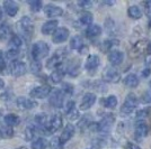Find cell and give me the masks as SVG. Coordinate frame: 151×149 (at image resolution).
<instances>
[{
  "label": "cell",
  "mask_w": 151,
  "mask_h": 149,
  "mask_svg": "<svg viewBox=\"0 0 151 149\" xmlns=\"http://www.w3.org/2000/svg\"><path fill=\"white\" fill-rule=\"evenodd\" d=\"M41 70H42V65H41V63L40 62H34L31 64V71L34 73V74H36L38 72H41Z\"/></svg>",
  "instance_id": "obj_41"
},
{
  "label": "cell",
  "mask_w": 151,
  "mask_h": 149,
  "mask_svg": "<svg viewBox=\"0 0 151 149\" xmlns=\"http://www.w3.org/2000/svg\"><path fill=\"white\" fill-rule=\"evenodd\" d=\"M150 74H151V68H145V71H143V73H142L143 77H147V76H149Z\"/></svg>",
  "instance_id": "obj_51"
},
{
  "label": "cell",
  "mask_w": 151,
  "mask_h": 149,
  "mask_svg": "<svg viewBox=\"0 0 151 149\" xmlns=\"http://www.w3.org/2000/svg\"><path fill=\"white\" fill-rule=\"evenodd\" d=\"M96 95L94 93H86L83 95L80 103V110H88L95 104L96 102Z\"/></svg>",
  "instance_id": "obj_18"
},
{
  "label": "cell",
  "mask_w": 151,
  "mask_h": 149,
  "mask_svg": "<svg viewBox=\"0 0 151 149\" xmlns=\"http://www.w3.org/2000/svg\"><path fill=\"white\" fill-rule=\"evenodd\" d=\"M70 31L68 28L65 27H60V28H57L55 31L53 33V36H52V40L53 43L55 44H61L63 42H65L68 38H69Z\"/></svg>",
  "instance_id": "obj_9"
},
{
  "label": "cell",
  "mask_w": 151,
  "mask_h": 149,
  "mask_svg": "<svg viewBox=\"0 0 151 149\" xmlns=\"http://www.w3.org/2000/svg\"><path fill=\"white\" fill-rule=\"evenodd\" d=\"M35 122H36L40 127L45 128V126H46V123H47L46 114H44V113H38V114H36V116H35ZM43 130H44V129H43Z\"/></svg>",
  "instance_id": "obj_37"
},
{
  "label": "cell",
  "mask_w": 151,
  "mask_h": 149,
  "mask_svg": "<svg viewBox=\"0 0 151 149\" xmlns=\"http://www.w3.org/2000/svg\"><path fill=\"white\" fill-rule=\"evenodd\" d=\"M62 123H63L62 117H61L60 114H54V116H52V118L50 119V121H47L44 130L46 131V132H49V133H53V132L58 131L59 129H61Z\"/></svg>",
  "instance_id": "obj_4"
},
{
  "label": "cell",
  "mask_w": 151,
  "mask_h": 149,
  "mask_svg": "<svg viewBox=\"0 0 151 149\" xmlns=\"http://www.w3.org/2000/svg\"><path fill=\"white\" fill-rule=\"evenodd\" d=\"M127 15H129V17L132 19H140L142 17V10H141V8L139 6H130L129 7V9H127Z\"/></svg>",
  "instance_id": "obj_26"
},
{
  "label": "cell",
  "mask_w": 151,
  "mask_h": 149,
  "mask_svg": "<svg viewBox=\"0 0 151 149\" xmlns=\"http://www.w3.org/2000/svg\"><path fill=\"white\" fill-rule=\"evenodd\" d=\"M4 87H5V82L0 79V90H1V89H4Z\"/></svg>",
  "instance_id": "obj_52"
},
{
  "label": "cell",
  "mask_w": 151,
  "mask_h": 149,
  "mask_svg": "<svg viewBox=\"0 0 151 149\" xmlns=\"http://www.w3.org/2000/svg\"><path fill=\"white\" fill-rule=\"evenodd\" d=\"M23 45V42L19 36H16L14 35L13 37L10 38L9 40V44H8V50H15V52H19V48L20 46Z\"/></svg>",
  "instance_id": "obj_22"
},
{
  "label": "cell",
  "mask_w": 151,
  "mask_h": 149,
  "mask_svg": "<svg viewBox=\"0 0 151 149\" xmlns=\"http://www.w3.org/2000/svg\"><path fill=\"white\" fill-rule=\"evenodd\" d=\"M99 64H101L99 57H98L97 55L91 54V55H89L88 57H87V60H86V62H85V68H86L88 72L93 73L94 71L97 70V67L99 66Z\"/></svg>",
  "instance_id": "obj_15"
},
{
  "label": "cell",
  "mask_w": 151,
  "mask_h": 149,
  "mask_svg": "<svg viewBox=\"0 0 151 149\" xmlns=\"http://www.w3.org/2000/svg\"><path fill=\"white\" fill-rule=\"evenodd\" d=\"M62 90H63V92H65V93H68V94L73 93V87H72L71 84H69V83H63Z\"/></svg>",
  "instance_id": "obj_45"
},
{
  "label": "cell",
  "mask_w": 151,
  "mask_h": 149,
  "mask_svg": "<svg viewBox=\"0 0 151 149\" xmlns=\"http://www.w3.org/2000/svg\"><path fill=\"white\" fill-rule=\"evenodd\" d=\"M141 101H142L143 103H145V104H150L151 103V89L147 90L145 93L142 94Z\"/></svg>",
  "instance_id": "obj_39"
},
{
  "label": "cell",
  "mask_w": 151,
  "mask_h": 149,
  "mask_svg": "<svg viewBox=\"0 0 151 149\" xmlns=\"http://www.w3.org/2000/svg\"><path fill=\"white\" fill-rule=\"evenodd\" d=\"M18 27L19 29L23 31L25 35H31L33 31H34V23L28 16H24L23 18L18 21Z\"/></svg>",
  "instance_id": "obj_8"
},
{
  "label": "cell",
  "mask_w": 151,
  "mask_h": 149,
  "mask_svg": "<svg viewBox=\"0 0 151 149\" xmlns=\"http://www.w3.org/2000/svg\"><path fill=\"white\" fill-rule=\"evenodd\" d=\"M5 123L6 126L8 127H15V126H17L19 123V118L18 116H16V114H14V113H9V114H7L5 116Z\"/></svg>",
  "instance_id": "obj_28"
},
{
  "label": "cell",
  "mask_w": 151,
  "mask_h": 149,
  "mask_svg": "<svg viewBox=\"0 0 151 149\" xmlns=\"http://www.w3.org/2000/svg\"><path fill=\"white\" fill-rule=\"evenodd\" d=\"M5 71H6V62H5L4 53L0 50V73H5Z\"/></svg>",
  "instance_id": "obj_42"
},
{
  "label": "cell",
  "mask_w": 151,
  "mask_h": 149,
  "mask_svg": "<svg viewBox=\"0 0 151 149\" xmlns=\"http://www.w3.org/2000/svg\"><path fill=\"white\" fill-rule=\"evenodd\" d=\"M124 148L125 149H141V147H140L139 145H137V143L127 141V143H125V146H124Z\"/></svg>",
  "instance_id": "obj_49"
},
{
  "label": "cell",
  "mask_w": 151,
  "mask_h": 149,
  "mask_svg": "<svg viewBox=\"0 0 151 149\" xmlns=\"http://www.w3.org/2000/svg\"><path fill=\"white\" fill-rule=\"evenodd\" d=\"M51 93V87L49 85H40L34 87L29 92V95L34 99H44Z\"/></svg>",
  "instance_id": "obj_10"
},
{
  "label": "cell",
  "mask_w": 151,
  "mask_h": 149,
  "mask_svg": "<svg viewBox=\"0 0 151 149\" xmlns=\"http://www.w3.org/2000/svg\"><path fill=\"white\" fill-rule=\"evenodd\" d=\"M101 103L107 109H114L115 106H117V98L115 95H109L106 99L101 100Z\"/></svg>",
  "instance_id": "obj_31"
},
{
  "label": "cell",
  "mask_w": 151,
  "mask_h": 149,
  "mask_svg": "<svg viewBox=\"0 0 151 149\" xmlns=\"http://www.w3.org/2000/svg\"><path fill=\"white\" fill-rule=\"evenodd\" d=\"M78 5L81 7L82 9H88V8L93 6V2L91 1H79Z\"/></svg>",
  "instance_id": "obj_47"
},
{
  "label": "cell",
  "mask_w": 151,
  "mask_h": 149,
  "mask_svg": "<svg viewBox=\"0 0 151 149\" xmlns=\"http://www.w3.org/2000/svg\"><path fill=\"white\" fill-rule=\"evenodd\" d=\"M65 56H67V50H58L57 52H55V54L47 61V63H46V67L51 68V70H54V68L59 67V66L62 64L63 60H64Z\"/></svg>",
  "instance_id": "obj_3"
},
{
  "label": "cell",
  "mask_w": 151,
  "mask_h": 149,
  "mask_svg": "<svg viewBox=\"0 0 151 149\" xmlns=\"http://www.w3.org/2000/svg\"><path fill=\"white\" fill-rule=\"evenodd\" d=\"M0 138H1V135H0Z\"/></svg>",
  "instance_id": "obj_56"
},
{
  "label": "cell",
  "mask_w": 151,
  "mask_h": 149,
  "mask_svg": "<svg viewBox=\"0 0 151 149\" xmlns=\"http://www.w3.org/2000/svg\"><path fill=\"white\" fill-rule=\"evenodd\" d=\"M79 20L82 25L85 26H90L93 25V15L89 11H82L80 13V17H79Z\"/></svg>",
  "instance_id": "obj_30"
},
{
  "label": "cell",
  "mask_w": 151,
  "mask_h": 149,
  "mask_svg": "<svg viewBox=\"0 0 151 149\" xmlns=\"http://www.w3.org/2000/svg\"><path fill=\"white\" fill-rule=\"evenodd\" d=\"M4 9H5V11L7 13L8 16L14 17V16H16L17 13H18L19 7L15 1H12V0H6V1L4 2Z\"/></svg>",
  "instance_id": "obj_19"
},
{
  "label": "cell",
  "mask_w": 151,
  "mask_h": 149,
  "mask_svg": "<svg viewBox=\"0 0 151 149\" xmlns=\"http://www.w3.org/2000/svg\"><path fill=\"white\" fill-rule=\"evenodd\" d=\"M63 101H64V98H63V92L61 90H54L51 94L50 99H49L51 106L53 108H57V109L62 108Z\"/></svg>",
  "instance_id": "obj_11"
},
{
  "label": "cell",
  "mask_w": 151,
  "mask_h": 149,
  "mask_svg": "<svg viewBox=\"0 0 151 149\" xmlns=\"http://www.w3.org/2000/svg\"><path fill=\"white\" fill-rule=\"evenodd\" d=\"M64 71L63 70H54L50 75V81L53 84H59L62 81L63 76H64Z\"/></svg>",
  "instance_id": "obj_25"
},
{
  "label": "cell",
  "mask_w": 151,
  "mask_h": 149,
  "mask_svg": "<svg viewBox=\"0 0 151 149\" xmlns=\"http://www.w3.org/2000/svg\"><path fill=\"white\" fill-rule=\"evenodd\" d=\"M149 48V43L145 40V39H142V40H139L138 43L134 45V50H137L139 55L145 53Z\"/></svg>",
  "instance_id": "obj_29"
},
{
  "label": "cell",
  "mask_w": 151,
  "mask_h": 149,
  "mask_svg": "<svg viewBox=\"0 0 151 149\" xmlns=\"http://www.w3.org/2000/svg\"><path fill=\"white\" fill-rule=\"evenodd\" d=\"M12 33V28L7 23H2L0 25V40H6L9 38V35Z\"/></svg>",
  "instance_id": "obj_27"
},
{
  "label": "cell",
  "mask_w": 151,
  "mask_h": 149,
  "mask_svg": "<svg viewBox=\"0 0 151 149\" xmlns=\"http://www.w3.org/2000/svg\"><path fill=\"white\" fill-rule=\"evenodd\" d=\"M75 126L71 123H68L67 126H65V128L63 129L62 133H61V136H60V143H62V145H64L65 143H68L70 139L73 137V135H75Z\"/></svg>",
  "instance_id": "obj_16"
},
{
  "label": "cell",
  "mask_w": 151,
  "mask_h": 149,
  "mask_svg": "<svg viewBox=\"0 0 151 149\" xmlns=\"http://www.w3.org/2000/svg\"><path fill=\"white\" fill-rule=\"evenodd\" d=\"M0 135H1V138H6V139L13 138L14 137L13 128L12 127H8V126H2L0 128Z\"/></svg>",
  "instance_id": "obj_33"
},
{
  "label": "cell",
  "mask_w": 151,
  "mask_h": 149,
  "mask_svg": "<svg viewBox=\"0 0 151 149\" xmlns=\"http://www.w3.org/2000/svg\"><path fill=\"white\" fill-rule=\"evenodd\" d=\"M75 108H76L75 102H73V101H69V102L67 103V106H65V114L69 113L70 111H72Z\"/></svg>",
  "instance_id": "obj_48"
},
{
  "label": "cell",
  "mask_w": 151,
  "mask_h": 149,
  "mask_svg": "<svg viewBox=\"0 0 151 149\" xmlns=\"http://www.w3.org/2000/svg\"><path fill=\"white\" fill-rule=\"evenodd\" d=\"M49 53H50V46L45 42L40 40L32 46V57L35 62H40L41 60H43L49 55Z\"/></svg>",
  "instance_id": "obj_1"
},
{
  "label": "cell",
  "mask_w": 151,
  "mask_h": 149,
  "mask_svg": "<svg viewBox=\"0 0 151 149\" xmlns=\"http://www.w3.org/2000/svg\"><path fill=\"white\" fill-rule=\"evenodd\" d=\"M16 106L19 110L25 111V110H32V109L36 108L37 102L32 99H27L25 96H19L18 99L16 100Z\"/></svg>",
  "instance_id": "obj_7"
},
{
  "label": "cell",
  "mask_w": 151,
  "mask_h": 149,
  "mask_svg": "<svg viewBox=\"0 0 151 149\" xmlns=\"http://www.w3.org/2000/svg\"><path fill=\"white\" fill-rule=\"evenodd\" d=\"M103 79L106 82L119 83L121 80V73L113 66H107L103 72Z\"/></svg>",
  "instance_id": "obj_5"
},
{
  "label": "cell",
  "mask_w": 151,
  "mask_h": 149,
  "mask_svg": "<svg viewBox=\"0 0 151 149\" xmlns=\"http://www.w3.org/2000/svg\"><path fill=\"white\" fill-rule=\"evenodd\" d=\"M67 116H68V118H69L70 120H76V119L79 118V111L75 108L72 111H70L69 113H67Z\"/></svg>",
  "instance_id": "obj_44"
},
{
  "label": "cell",
  "mask_w": 151,
  "mask_h": 149,
  "mask_svg": "<svg viewBox=\"0 0 151 149\" xmlns=\"http://www.w3.org/2000/svg\"><path fill=\"white\" fill-rule=\"evenodd\" d=\"M35 135H36V127L35 126H28L25 129V140H27V141L33 140Z\"/></svg>",
  "instance_id": "obj_34"
},
{
  "label": "cell",
  "mask_w": 151,
  "mask_h": 149,
  "mask_svg": "<svg viewBox=\"0 0 151 149\" xmlns=\"http://www.w3.org/2000/svg\"><path fill=\"white\" fill-rule=\"evenodd\" d=\"M101 34V27L99 25H90L86 29V36L88 38H95L98 37Z\"/></svg>",
  "instance_id": "obj_21"
},
{
  "label": "cell",
  "mask_w": 151,
  "mask_h": 149,
  "mask_svg": "<svg viewBox=\"0 0 151 149\" xmlns=\"http://www.w3.org/2000/svg\"><path fill=\"white\" fill-rule=\"evenodd\" d=\"M58 25H59L58 20H49V21H46L45 24H43L42 28H41L42 34H44V35L53 34L55 31V29L58 28Z\"/></svg>",
  "instance_id": "obj_20"
},
{
  "label": "cell",
  "mask_w": 151,
  "mask_h": 149,
  "mask_svg": "<svg viewBox=\"0 0 151 149\" xmlns=\"http://www.w3.org/2000/svg\"><path fill=\"white\" fill-rule=\"evenodd\" d=\"M44 13L49 18H55V17H60L63 15V9L61 7L55 6V5H45L44 7Z\"/></svg>",
  "instance_id": "obj_14"
},
{
  "label": "cell",
  "mask_w": 151,
  "mask_h": 149,
  "mask_svg": "<svg viewBox=\"0 0 151 149\" xmlns=\"http://www.w3.org/2000/svg\"><path fill=\"white\" fill-rule=\"evenodd\" d=\"M26 64L22 61H14L10 65V71H12V74L16 77L19 76H23L26 73Z\"/></svg>",
  "instance_id": "obj_13"
},
{
  "label": "cell",
  "mask_w": 151,
  "mask_h": 149,
  "mask_svg": "<svg viewBox=\"0 0 151 149\" xmlns=\"http://www.w3.org/2000/svg\"><path fill=\"white\" fill-rule=\"evenodd\" d=\"M119 44H120V42H119L117 39H107V40H105V42L103 43L101 50H104L105 52H107V50H112V47H114V46H117Z\"/></svg>",
  "instance_id": "obj_35"
},
{
  "label": "cell",
  "mask_w": 151,
  "mask_h": 149,
  "mask_svg": "<svg viewBox=\"0 0 151 149\" xmlns=\"http://www.w3.org/2000/svg\"><path fill=\"white\" fill-rule=\"evenodd\" d=\"M28 4H29V7H31L32 11H34V13H38V11L42 9V6H43L42 1H40V0H32Z\"/></svg>",
  "instance_id": "obj_38"
},
{
  "label": "cell",
  "mask_w": 151,
  "mask_h": 149,
  "mask_svg": "<svg viewBox=\"0 0 151 149\" xmlns=\"http://www.w3.org/2000/svg\"><path fill=\"white\" fill-rule=\"evenodd\" d=\"M79 67H80L79 61H76V63H70L69 65H68L67 72L71 76H77V75L79 74Z\"/></svg>",
  "instance_id": "obj_32"
},
{
  "label": "cell",
  "mask_w": 151,
  "mask_h": 149,
  "mask_svg": "<svg viewBox=\"0 0 151 149\" xmlns=\"http://www.w3.org/2000/svg\"><path fill=\"white\" fill-rule=\"evenodd\" d=\"M148 50L150 52V54H151V44H150V45H149V48H148Z\"/></svg>",
  "instance_id": "obj_54"
},
{
  "label": "cell",
  "mask_w": 151,
  "mask_h": 149,
  "mask_svg": "<svg viewBox=\"0 0 151 149\" xmlns=\"http://www.w3.org/2000/svg\"><path fill=\"white\" fill-rule=\"evenodd\" d=\"M148 131H149L148 124L143 122V121H140L135 126V129H134V138H135V140H138V141L143 140L145 137L148 136Z\"/></svg>",
  "instance_id": "obj_12"
},
{
  "label": "cell",
  "mask_w": 151,
  "mask_h": 149,
  "mask_svg": "<svg viewBox=\"0 0 151 149\" xmlns=\"http://www.w3.org/2000/svg\"><path fill=\"white\" fill-rule=\"evenodd\" d=\"M147 114H148V111H147V110H140V111L137 113V117L140 119H142V118H145Z\"/></svg>",
  "instance_id": "obj_50"
},
{
  "label": "cell",
  "mask_w": 151,
  "mask_h": 149,
  "mask_svg": "<svg viewBox=\"0 0 151 149\" xmlns=\"http://www.w3.org/2000/svg\"><path fill=\"white\" fill-rule=\"evenodd\" d=\"M16 149H26V147H19V148H16Z\"/></svg>",
  "instance_id": "obj_55"
},
{
  "label": "cell",
  "mask_w": 151,
  "mask_h": 149,
  "mask_svg": "<svg viewBox=\"0 0 151 149\" xmlns=\"http://www.w3.org/2000/svg\"><path fill=\"white\" fill-rule=\"evenodd\" d=\"M95 87L97 89V91H99V92H106L107 87H106V84L104 83V82L101 81H97L96 82V84H95Z\"/></svg>",
  "instance_id": "obj_43"
},
{
  "label": "cell",
  "mask_w": 151,
  "mask_h": 149,
  "mask_svg": "<svg viewBox=\"0 0 151 149\" xmlns=\"http://www.w3.org/2000/svg\"><path fill=\"white\" fill-rule=\"evenodd\" d=\"M123 82H124V84L126 87H131V89H134V87H137L139 85V79L135 74H127L124 77Z\"/></svg>",
  "instance_id": "obj_23"
},
{
  "label": "cell",
  "mask_w": 151,
  "mask_h": 149,
  "mask_svg": "<svg viewBox=\"0 0 151 149\" xmlns=\"http://www.w3.org/2000/svg\"><path fill=\"white\" fill-rule=\"evenodd\" d=\"M2 17V10H1V8H0V19Z\"/></svg>",
  "instance_id": "obj_53"
},
{
  "label": "cell",
  "mask_w": 151,
  "mask_h": 149,
  "mask_svg": "<svg viewBox=\"0 0 151 149\" xmlns=\"http://www.w3.org/2000/svg\"><path fill=\"white\" fill-rule=\"evenodd\" d=\"M138 106V98L137 95L133 93H130L126 96L125 101L123 103V106H121V111L123 113H131L134 111V109Z\"/></svg>",
  "instance_id": "obj_6"
},
{
  "label": "cell",
  "mask_w": 151,
  "mask_h": 149,
  "mask_svg": "<svg viewBox=\"0 0 151 149\" xmlns=\"http://www.w3.org/2000/svg\"><path fill=\"white\" fill-rule=\"evenodd\" d=\"M83 39H82L81 36H78L76 35L73 37L71 38L70 40V48L71 50H80L83 47Z\"/></svg>",
  "instance_id": "obj_24"
},
{
  "label": "cell",
  "mask_w": 151,
  "mask_h": 149,
  "mask_svg": "<svg viewBox=\"0 0 151 149\" xmlns=\"http://www.w3.org/2000/svg\"><path fill=\"white\" fill-rule=\"evenodd\" d=\"M124 60V54L120 50H111L108 53V62L111 63L112 66H117L122 64Z\"/></svg>",
  "instance_id": "obj_17"
},
{
  "label": "cell",
  "mask_w": 151,
  "mask_h": 149,
  "mask_svg": "<svg viewBox=\"0 0 151 149\" xmlns=\"http://www.w3.org/2000/svg\"><path fill=\"white\" fill-rule=\"evenodd\" d=\"M19 55V52H15V50H8L7 52V58L9 60H16Z\"/></svg>",
  "instance_id": "obj_46"
},
{
  "label": "cell",
  "mask_w": 151,
  "mask_h": 149,
  "mask_svg": "<svg viewBox=\"0 0 151 149\" xmlns=\"http://www.w3.org/2000/svg\"><path fill=\"white\" fill-rule=\"evenodd\" d=\"M47 147V141L44 138H38L32 143V149H45Z\"/></svg>",
  "instance_id": "obj_36"
},
{
  "label": "cell",
  "mask_w": 151,
  "mask_h": 149,
  "mask_svg": "<svg viewBox=\"0 0 151 149\" xmlns=\"http://www.w3.org/2000/svg\"><path fill=\"white\" fill-rule=\"evenodd\" d=\"M114 122H115V116L113 113H107L103 117V119L99 122H97V130L96 131H98L101 133H108L112 129Z\"/></svg>",
  "instance_id": "obj_2"
},
{
  "label": "cell",
  "mask_w": 151,
  "mask_h": 149,
  "mask_svg": "<svg viewBox=\"0 0 151 149\" xmlns=\"http://www.w3.org/2000/svg\"><path fill=\"white\" fill-rule=\"evenodd\" d=\"M62 143H60V139L55 137V138H53L52 140H51V143H50V147L52 149H61L62 148Z\"/></svg>",
  "instance_id": "obj_40"
}]
</instances>
